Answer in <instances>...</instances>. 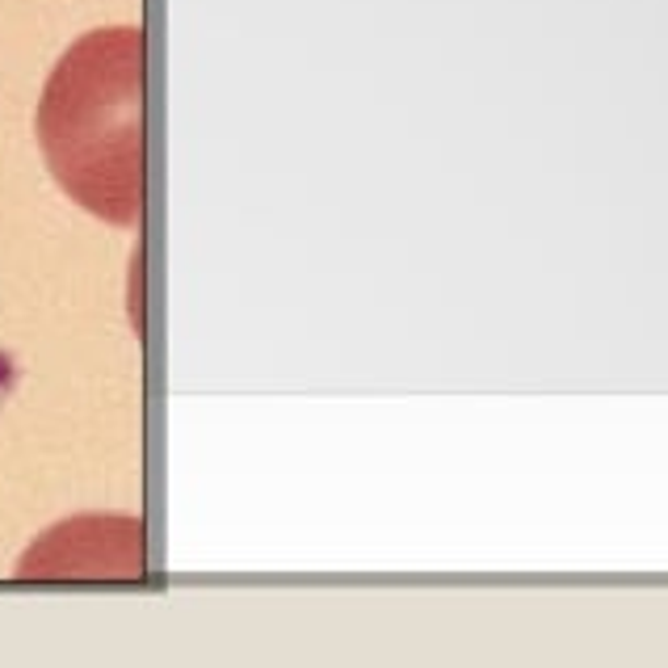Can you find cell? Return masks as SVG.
<instances>
[{
  "mask_svg": "<svg viewBox=\"0 0 668 668\" xmlns=\"http://www.w3.org/2000/svg\"><path fill=\"white\" fill-rule=\"evenodd\" d=\"M143 30L106 26L59 55L38 97V148L59 189L114 227L143 214Z\"/></svg>",
  "mask_w": 668,
  "mask_h": 668,
  "instance_id": "1",
  "label": "cell"
},
{
  "mask_svg": "<svg viewBox=\"0 0 668 668\" xmlns=\"http://www.w3.org/2000/svg\"><path fill=\"white\" fill-rule=\"evenodd\" d=\"M139 521L131 517H81L34 542L22 576H139Z\"/></svg>",
  "mask_w": 668,
  "mask_h": 668,
  "instance_id": "2",
  "label": "cell"
}]
</instances>
